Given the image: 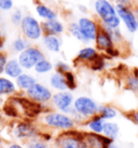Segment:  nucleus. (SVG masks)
I'll return each instance as SVG.
<instances>
[{
	"instance_id": "1",
	"label": "nucleus",
	"mask_w": 138,
	"mask_h": 148,
	"mask_svg": "<svg viewBox=\"0 0 138 148\" xmlns=\"http://www.w3.org/2000/svg\"><path fill=\"white\" fill-rule=\"evenodd\" d=\"M41 125L48 130L65 132L74 130L77 127L76 121L71 116L57 110H49L40 116Z\"/></svg>"
},
{
	"instance_id": "2",
	"label": "nucleus",
	"mask_w": 138,
	"mask_h": 148,
	"mask_svg": "<svg viewBox=\"0 0 138 148\" xmlns=\"http://www.w3.org/2000/svg\"><path fill=\"white\" fill-rule=\"evenodd\" d=\"M41 131L42 130L40 129V125H38L30 120L22 119L12 124L11 135L14 140L25 144L33 138L40 137Z\"/></svg>"
},
{
	"instance_id": "3",
	"label": "nucleus",
	"mask_w": 138,
	"mask_h": 148,
	"mask_svg": "<svg viewBox=\"0 0 138 148\" xmlns=\"http://www.w3.org/2000/svg\"><path fill=\"white\" fill-rule=\"evenodd\" d=\"M56 148H87L82 131L61 132L54 140Z\"/></svg>"
},
{
	"instance_id": "4",
	"label": "nucleus",
	"mask_w": 138,
	"mask_h": 148,
	"mask_svg": "<svg viewBox=\"0 0 138 148\" xmlns=\"http://www.w3.org/2000/svg\"><path fill=\"white\" fill-rule=\"evenodd\" d=\"M20 29L22 36L29 41H38L43 37L42 25L36 17L30 14L24 15L20 25Z\"/></svg>"
},
{
	"instance_id": "5",
	"label": "nucleus",
	"mask_w": 138,
	"mask_h": 148,
	"mask_svg": "<svg viewBox=\"0 0 138 148\" xmlns=\"http://www.w3.org/2000/svg\"><path fill=\"white\" fill-rule=\"evenodd\" d=\"M43 58H45L43 51L39 47L33 45H29L26 50L17 54V60L24 70L33 69V67Z\"/></svg>"
},
{
	"instance_id": "6",
	"label": "nucleus",
	"mask_w": 138,
	"mask_h": 148,
	"mask_svg": "<svg viewBox=\"0 0 138 148\" xmlns=\"http://www.w3.org/2000/svg\"><path fill=\"white\" fill-rule=\"evenodd\" d=\"M98 105L92 97L89 96H79L73 101V110L76 114L82 117L84 120L92 118L93 116L98 114Z\"/></svg>"
},
{
	"instance_id": "7",
	"label": "nucleus",
	"mask_w": 138,
	"mask_h": 148,
	"mask_svg": "<svg viewBox=\"0 0 138 148\" xmlns=\"http://www.w3.org/2000/svg\"><path fill=\"white\" fill-rule=\"evenodd\" d=\"M73 95L70 91H61L53 93L52 96V103L53 107L55 108V110L67 114L71 116L73 111Z\"/></svg>"
},
{
	"instance_id": "8",
	"label": "nucleus",
	"mask_w": 138,
	"mask_h": 148,
	"mask_svg": "<svg viewBox=\"0 0 138 148\" xmlns=\"http://www.w3.org/2000/svg\"><path fill=\"white\" fill-rule=\"evenodd\" d=\"M24 94L35 103L46 105L52 101L53 92L49 86H44L43 83L36 82L29 90L26 91Z\"/></svg>"
},
{
	"instance_id": "9",
	"label": "nucleus",
	"mask_w": 138,
	"mask_h": 148,
	"mask_svg": "<svg viewBox=\"0 0 138 148\" xmlns=\"http://www.w3.org/2000/svg\"><path fill=\"white\" fill-rule=\"evenodd\" d=\"M94 8H95V12L97 14L98 18L100 20L102 25L108 23L111 20H113L114 17L118 16L115 7L109 0H96Z\"/></svg>"
},
{
	"instance_id": "10",
	"label": "nucleus",
	"mask_w": 138,
	"mask_h": 148,
	"mask_svg": "<svg viewBox=\"0 0 138 148\" xmlns=\"http://www.w3.org/2000/svg\"><path fill=\"white\" fill-rule=\"evenodd\" d=\"M114 7H115V10H117L118 16L123 22V24L125 25L128 33H136L137 32V22H136V17H135V14L133 12V9L118 3H115Z\"/></svg>"
},
{
	"instance_id": "11",
	"label": "nucleus",
	"mask_w": 138,
	"mask_h": 148,
	"mask_svg": "<svg viewBox=\"0 0 138 148\" xmlns=\"http://www.w3.org/2000/svg\"><path fill=\"white\" fill-rule=\"evenodd\" d=\"M78 25L80 27L81 33L83 34V36L86 38L87 41H95L98 32H99V28H100V24H98L97 22L89 18V17L83 16L78 20Z\"/></svg>"
},
{
	"instance_id": "12",
	"label": "nucleus",
	"mask_w": 138,
	"mask_h": 148,
	"mask_svg": "<svg viewBox=\"0 0 138 148\" xmlns=\"http://www.w3.org/2000/svg\"><path fill=\"white\" fill-rule=\"evenodd\" d=\"M87 148H109L113 140H109L102 134L93 132H83Z\"/></svg>"
},
{
	"instance_id": "13",
	"label": "nucleus",
	"mask_w": 138,
	"mask_h": 148,
	"mask_svg": "<svg viewBox=\"0 0 138 148\" xmlns=\"http://www.w3.org/2000/svg\"><path fill=\"white\" fill-rule=\"evenodd\" d=\"M95 45H96V49L98 51L105 52L106 54L108 53L110 50L115 48V45H114L111 36H110L109 33L102 27V25H100L99 32L97 34V37L95 39Z\"/></svg>"
},
{
	"instance_id": "14",
	"label": "nucleus",
	"mask_w": 138,
	"mask_h": 148,
	"mask_svg": "<svg viewBox=\"0 0 138 148\" xmlns=\"http://www.w3.org/2000/svg\"><path fill=\"white\" fill-rule=\"evenodd\" d=\"M23 73H24V68L20 66L17 58H9L8 62H7V64L4 66V76L10 79H12V80H15Z\"/></svg>"
},
{
	"instance_id": "15",
	"label": "nucleus",
	"mask_w": 138,
	"mask_h": 148,
	"mask_svg": "<svg viewBox=\"0 0 138 148\" xmlns=\"http://www.w3.org/2000/svg\"><path fill=\"white\" fill-rule=\"evenodd\" d=\"M42 25V32L43 35H54V36H61L64 33L65 27L64 24L58 20H50V21H43Z\"/></svg>"
},
{
	"instance_id": "16",
	"label": "nucleus",
	"mask_w": 138,
	"mask_h": 148,
	"mask_svg": "<svg viewBox=\"0 0 138 148\" xmlns=\"http://www.w3.org/2000/svg\"><path fill=\"white\" fill-rule=\"evenodd\" d=\"M18 92L15 81L5 76H0V97L13 96Z\"/></svg>"
},
{
	"instance_id": "17",
	"label": "nucleus",
	"mask_w": 138,
	"mask_h": 148,
	"mask_svg": "<svg viewBox=\"0 0 138 148\" xmlns=\"http://www.w3.org/2000/svg\"><path fill=\"white\" fill-rule=\"evenodd\" d=\"M100 56V54L98 52V50L93 47H84L82 48L77 54V60L79 62L87 63L91 64L93 63L95 60H97Z\"/></svg>"
},
{
	"instance_id": "18",
	"label": "nucleus",
	"mask_w": 138,
	"mask_h": 148,
	"mask_svg": "<svg viewBox=\"0 0 138 148\" xmlns=\"http://www.w3.org/2000/svg\"><path fill=\"white\" fill-rule=\"evenodd\" d=\"M15 84H16V88L18 92H23L25 93L27 90H29L31 86L35 84L37 81V79L35 76H33L31 74H28V73H23L20 77H17L15 80Z\"/></svg>"
},
{
	"instance_id": "19",
	"label": "nucleus",
	"mask_w": 138,
	"mask_h": 148,
	"mask_svg": "<svg viewBox=\"0 0 138 148\" xmlns=\"http://www.w3.org/2000/svg\"><path fill=\"white\" fill-rule=\"evenodd\" d=\"M42 45L48 51L52 53H58L61 49V39L59 36L54 35H43L42 37Z\"/></svg>"
},
{
	"instance_id": "20",
	"label": "nucleus",
	"mask_w": 138,
	"mask_h": 148,
	"mask_svg": "<svg viewBox=\"0 0 138 148\" xmlns=\"http://www.w3.org/2000/svg\"><path fill=\"white\" fill-rule=\"evenodd\" d=\"M50 86L52 88L53 90H55L56 92H61V91H69L68 86L66 82V78L64 75L59 74V73H53L50 76L49 79Z\"/></svg>"
},
{
	"instance_id": "21",
	"label": "nucleus",
	"mask_w": 138,
	"mask_h": 148,
	"mask_svg": "<svg viewBox=\"0 0 138 148\" xmlns=\"http://www.w3.org/2000/svg\"><path fill=\"white\" fill-rule=\"evenodd\" d=\"M102 134L114 142L120 135V127L114 121H105Z\"/></svg>"
},
{
	"instance_id": "22",
	"label": "nucleus",
	"mask_w": 138,
	"mask_h": 148,
	"mask_svg": "<svg viewBox=\"0 0 138 148\" xmlns=\"http://www.w3.org/2000/svg\"><path fill=\"white\" fill-rule=\"evenodd\" d=\"M84 123H85L86 127H87V130L89 132L102 134V127H104V124H105V120L102 119L99 115H95L92 118L86 120Z\"/></svg>"
},
{
	"instance_id": "23",
	"label": "nucleus",
	"mask_w": 138,
	"mask_h": 148,
	"mask_svg": "<svg viewBox=\"0 0 138 148\" xmlns=\"http://www.w3.org/2000/svg\"><path fill=\"white\" fill-rule=\"evenodd\" d=\"M36 13L37 15L42 18L43 21H50V20H56L57 18V13L48 7L46 4L39 3L36 5Z\"/></svg>"
},
{
	"instance_id": "24",
	"label": "nucleus",
	"mask_w": 138,
	"mask_h": 148,
	"mask_svg": "<svg viewBox=\"0 0 138 148\" xmlns=\"http://www.w3.org/2000/svg\"><path fill=\"white\" fill-rule=\"evenodd\" d=\"M105 121H112L118 116V110L110 105H99L98 114Z\"/></svg>"
},
{
	"instance_id": "25",
	"label": "nucleus",
	"mask_w": 138,
	"mask_h": 148,
	"mask_svg": "<svg viewBox=\"0 0 138 148\" xmlns=\"http://www.w3.org/2000/svg\"><path fill=\"white\" fill-rule=\"evenodd\" d=\"M29 45H31V42L27 40L25 37L20 36V37L15 38L12 42H11V50L14 53L20 54V52H23L24 50H26Z\"/></svg>"
},
{
	"instance_id": "26",
	"label": "nucleus",
	"mask_w": 138,
	"mask_h": 148,
	"mask_svg": "<svg viewBox=\"0 0 138 148\" xmlns=\"http://www.w3.org/2000/svg\"><path fill=\"white\" fill-rule=\"evenodd\" d=\"M53 69H54V65L52 64V62H50L49 60H46V58L41 60L40 62L33 67L35 73L38 75L49 74V73H51Z\"/></svg>"
},
{
	"instance_id": "27",
	"label": "nucleus",
	"mask_w": 138,
	"mask_h": 148,
	"mask_svg": "<svg viewBox=\"0 0 138 148\" xmlns=\"http://www.w3.org/2000/svg\"><path fill=\"white\" fill-rule=\"evenodd\" d=\"M68 30H69V33H70V35H71L73 38H76L77 40L81 41L82 43H89V42L86 40V38L83 36V34L81 33L80 27H79V25H78V22L70 23L68 27Z\"/></svg>"
},
{
	"instance_id": "28",
	"label": "nucleus",
	"mask_w": 138,
	"mask_h": 148,
	"mask_svg": "<svg viewBox=\"0 0 138 148\" xmlns=\"http://www.w3.org/2000/svg\"><path fill=\"white\" fill-rule=\"evenodd\" d=\"M125 86L127 90H130V92L138 93V77L134 71L125 77Z\"/></svg>"
},
{
	"instance_id": "29",
	"label": "nucleus",
	"mask_w": 138,
	"mask_h": 148,
	"mask_svg": "<svg viewBox=\"0 0 138 148\" xmlns=\"http://www.w3.org/2000/svg\"><path fill=\"white\" fill-rule=\"evenodd\" d=\"M25 146L26 148H51L49 142H45L40 137H37V138H33V140L25 143Z\"/></svg>"
},
{
	"instance_id": "30",
	"label": "nucleus",
	"mask_w": 138,
	"mask_h": 148,
	"mask_svg": "<svg viewBox=\"0 0 138 148\" xmlns=\"http://www.w3.org/2000/svg\"><path fill=\"white\" fill-rule=\"evenodd\" d=\"M24 17V14L20 9H13L11 15H10V21L14 26H20L22 23V20Z\"/></svg>"
},
{
	"instance_id": "31",
	"label": "nucleus",
	"mask_w": 138,
	"mask_h": 148,
	"mask_svg": "<svg viewBox=\"0 0 138 148\" xmlns=\"http://www.w3.org/2000/svg\"><path fill=\"white\" fill-rule=\"evenodd\" d=\"M64 76H65L66 82H67V86H68V90L69 91L76 90V88H77V80H76V77H74L72 71L70 70L68 73H66Z\"/></svg>"
},
{
	"instance_id": "32",
	"label": "nucleus",
	"mask_w": 138,
	"mask_h": 148,
	"mask_svg": "<svg viewBox=\"0 0 138 148\" xmlns=\"http://www.w3.org/2000/svg\"><path fill=\"white\" fill-rule=\"evenodd\" d=\"M54 69H55V71L56 73H59V74L61 75H65L66 73H68V71H70V66L67 64V63L63 62V61H59V62H57L56 64H55V66H54Z\"/></svg>"
},
{
	"instance_id": "33",
	"label": "nucleus",
	"mask_w": 138,
	"mask_h": 148,
	"mask_svg": "<svg viewBox=\"0 0 138 148\" xmlns=\"http://www.w3.org/2000/svg\"><path fill=\"white\" fill-rule=\"evenodd\" d=\"M14 8L13 0H0V12H10Z\"/></svg>"
},
{
	"instance_id": "34",
	"label": "nucleus",
	"mask_w": 138,
	"mask_h": 148,
	"mask_svg": "<svg viewBox=\"0 0 138 148\" xmlns=\"http://www.w3.org/2000/svg\"><path fill=\"white\" fill-rule=\"evenodd\" d=\"M9 60V54L5 51H0V76L3 75L4 66Z\"/></svg>"
},
{
	"instance_id": "35",
	"label": "nucleus",
	"mask_w": 138,
	"mask_h": 148,
	"mask_svg": "<svg viewBox=\"0 0 138 148\" xmlns=\"http://www.w3.org/2000/svg\"><path fill=\"white\" fill-rule=\"evenodd\" d=\"M4 148H26V146L20 142H9L4 144Z\"/></svg>"
},
{
	"instance_id": "36",
	"label": "nucleus",
	"mask_w": 138,
	"mask_h": 148,
	"mask_svg": "<svg viewBox=\"0 0 138 148\" xmlns=\"http://www.w3.org/2000/svg\"><path fill=\"white\" fill-rule=\"evenodd\" d=\"M128 119H130V121H133L136 125H138V109L130 112L128 115Z\"/></svg>"
},
{
	"instance_id": "37",
	"label": "nucleus",
	"mask_w": 138,
	"mask_h": 148,
	"mask_svg": "<svg viewBox=\"0 0 138 148\" xmlns=\"http://www.w3.org/2000/svg\"><path fill=\"white\" fill-rule=\"evenodd\" d=\"M115 3L122 4V5H125L128 8H133V1L132 0H114Z\"/></svg>"
},
{
	"instance_id": "38",
	"label": "nucleus",
	"mask_w": 138,
	"mask_h": 148,
	"mask_svg": "<svg viewBox=\"0 0 138 148\" xmlns=\"http://www.w3.org/2000/svg\"><path fill=\"white\" fill-rule=\"evenodd\" d=\"M4 45H5V36L4 34H0V51H4Z\"/></svg>"
},
{
	"instance_id": "39",
	"label": "nucleus",
	"mask_w": 138,
	"mask_h": 148,
	"mask_svg": "<svg viewBox=\"0 0 138 148\" xmlns=\"http://www.w3.org/2000/svg\"><path fill=\"white\" fill-rule=\"evenodd\" d=\"M3 28H4V20L3 17H2V15L0 14V34H4Z\"/></svg>"
},
{
	"instance_id": "40",
	"label": "nucleus",
	"mask_w": 138,
	"mask_h": 148,
	"mask_svg": "<svg viewBox=\"0 0 138 148\" xmlns=\"http://www.w3.org/2000/svg\"><path fill=\"white\" fill-rule=\"evenodd\" d=\"M133 12L135 14V17H136V22H137V32H138V7H133Z\"/></svg>"
},
{
	"instance_id": "41",
	"label": "nucleus",
	"mask_w": 138,
	"mask_h": 148,
	"mask_svg": "<svg viewBox=\"0 0 138 148\" xmlns=\"http://www.w3.org/2000/svg\"><path fill=\"white\" fill-rule=\"evenodd\" d=\"M0 148H4V140L1 133H0Z\"/></svg>"
},
{
	"instance_id": "42",
	"label": "nucleus",
	"mask_w": 138,
	"mask_h": 148,
	"mask_svg": "<svg viewBox=\"0 0 138 148\" xmlns=\"http://www.w3.org/2000/svg\"><path fill=\"white\" fill-rule=\"evenodd\" d=\"M2 127V112L0 111V127Z\"/></svg>"
},
{
	"instance_id": "43",
	"label": "nucleus",
	"mask_w": 138,
	"mask_h": 148,
	"mask_svg": "<svg viewBox=\"0 0 138 148\" xmlns=\"http://www.w3.org/2000/svg\"><path fill=\"white\" fill-rule=\"evenodd\" d=\"M109 148H120V147H119V146H117V145L114 144V143H112V144L109 146Z\"/></svg>"
},
{
	"instance_id": "44",
	"label": "nucleus",
	"mask_w": 138,
	"mask_h": 148,
	"mask_svg": "<svg viewBox=\"0 0 138 148\" xmlns=\"http://www.w3.org/2000/svg\"><path fill=\"white\" fill-rule=\"evenodd\" d=\"M134 73L137 75V77H138V69H137V68H135V69H134Z\"/></svg>"
}]
</instances>
